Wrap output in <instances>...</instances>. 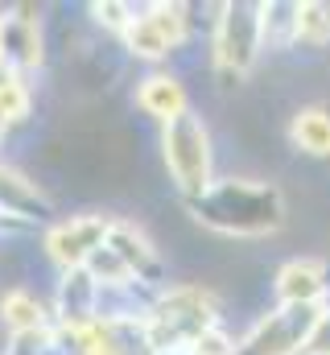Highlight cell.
Returning <instances> with one entry per match:
<instances>
[{
    "label": "cell",
    "mask_w": 330,
    "mask_h": 355,
    "mask_svg": "<svg viewBox=\"0 0 330 355\" xmlns=\"http://www.w3.org/2000/svg\"><path fill=\"white\" fill-rule=\"evenodd\" d=\"M330 46V4H297V50H327Z\"/></svg>",
    "instance_id": "obj_10"
},
{
    "label": "cell",
    "mask_w": 330,
    "mask_h": 355,
    "mask_svg": "<svg viewBox=\"0 0 330 355\" xmlns=\"http://www.w3.org/2000/svg\"><path fill=\"white\" fill-rule=\"evenodd\" d=\"M4 318L17 327V331H33L42 322V306L29 297V293H8L4 297Z\"/></svg>",
    "instance_id": "obj_12"
},
{
    "label": "cell",
    "mask_w": 330,
    "mask_h": 355,
    "mask_svg": "<svg viewBox=\"0 0 330 355\" xmlns=\"http://www.w3.org/2000/svg\"><path fill=\"white\" fill-rule=\"evenodd\" d=\"M306 355H330V306L322 310V318H318V327L306 343Z\"/></svg>",
    "instance_id": "obj_14"
},
{
    "label": "cell",
    "mask_w": 330,
    "mask_h": 355,
    "mask_svg": "<svg viewBox=\"0 0 330 355\" xmlns=\"http://www.w3.org/2000/svg\"><path fill=\"white\" fill-rule=\"evenodd\" d=\"M165 166L173 186L186 194V198H198L202 190H211V132L207 124L194 116V112H182L177 120L165 124Z\"/></svg>",
    "instance_id": "obj_3"
},
{
    "label": "cell",
    "mask_w": 330,
    "mask_h": 355,
    "mask_svg": "<svg viewBox=\"0 0 330 355\" xmlns=\"http://www.w3.org/2000/svg\"><path fill=\"white\" fill-rule=\"evenodd\" d=\"M141 107L153 112V116H162L165 124H169V120H177V116L186 112V95L177 87V79L157 75V79H145V87H141Z\"/></svg>",
    "instance_id": "obj_9"
},
{
    "label": "cell",
    "mask_w": 330,
    "mask_h": 355,
    "mask_svg": "<svg viewBox=\"0 0 330 355\" xmlns=\"http://www.w3.org/2000/svg\"><path fill=\"white\" fill-rule=\"evenodd\" d=\"M207 331H215V302L202 289L182 285V289H173L169 297L157 302L153 322H149V347L157 355L177 352V347H194Z\"/></svg>",
    "instance_id": "obj_2"
},
{
    "label": "cell",
    "mask_w": 330,
    "mask_h": 355,
    "mask_svg": "<svg viewBox=\"0 0 330 355\" xmlns=\"http://www.w3.org/2000/svg\"><path fill=\"white\" fill-rule=\"evenodd\" d=\"M186 211L194 223L232 236V240H260L277 236L289 215H285V194L277 182H252V178H227L202 190L198 198H186Z\"/></svg>",
    "instance_id": "obj_1"
},
{
    "label": "cell",
    "mask_w": 330,
    "mask_h": 355,
    "mask_svg": "<svg viewBox=\"0 0 330 355\" xmlns=\"http://www.w3.org/2000/svg\"><path fill=\"white\" fill-rule=\"evenodd\" d=\"M25 116V91L12 79V71H0V120H21Z\"/></svg>",
    "instance_id": "obj_13"
},
{
    "label": "cell",
    "mask_w": 330,
    "mask_h": 355,
    "mask_svg": "<svg viewBox=\"0 0 330 355\" xmlns=\"http://www.w3.org/2000/svg\"><path fill=\"white\" fill-rule=\"evenodd\" d=\"M107 236H112V223L99 219V215L71 219V223H62V227L50 236V252H54L58 265L75 268V265H82V261H91V257L107 244Z\"/></svg>",
    "instance_id": "obj_7"
},
{
    "label": "cell",
    "mask_w": 330,
    "mask_h": 355,
    "mask_svg": "<svg viewBox=\"0 0 330 355\" xmlns=\"http://www.w3.org/2000/svg\"><path fill=\"white\" fill-rule=\"evenodd\" d=\"M277 302L281 306H327L330 265L318 257H297L277 268Z\"/></svg>",
    "instance_id": "obj_6"
},
{
    "label": "cell",
    "mask_w": 330,
    "mask_h": 355,
    "mask_svg": "<svg viewBox=\"0 0 330 355\" xmlns=\"http://www.w3.org/2000/svg\"><path fill=\"white\" fill-rule=\"evenodd\" d=\"M219 12L223 17L215 25V67L232 83V79H244L264 50L260 4H223Z\"/></svg>",
    "instance_id": "obj_5"
},
{
    "label": "cell",
    "mask_w": 330,
    "mask_h": 355,
    "mask_svg": "<svg viewBox=\"0 0 330 355\" xmlns=\"http://www.w3.org/2000/svg\"><path fill=\"white\" fill-rule=\"evenodd\" d=\"M128 46H132V54H141V58H162V54H169L173 50V42L165 37L162 29L149 21V12L145 17H137V21H128Z\"/></svg>",
    "instance_id": "obj_11"
},
{
    "label": "cell",
    "mask_w": 330,
    "mask_h": 355,
    "mask_svg": "<svg viewBox=\"0 0 330 355\" xmlns=\"http://www.w3.org/2000/svg\"><path fill=\"white\" fill-rule=\"evenodd\" d=\"M322 310L327 306H277V310H268L236 343V355H306V343H310Z\"/></svg>",
    "instance_id": "obj_4"
},
{
    "label": "cell",
    "mask_w": 330,
    "mask_h": 355,
    "mask_svg": "<svg viewBox=\"0 0 330 355\" xmlns=\"http://www.w3.org/2000/svg\"><path fill=\"white\" fill-rule=\"evenodd\" d=\"M289 145L306 157H330V107L322 103H310V107H297L289 116Z\"/></svg>",
    "instance_id": "obj_8"
}]
</instances>
